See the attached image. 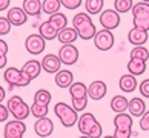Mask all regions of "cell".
<instances>
[{"label":"cell","instance_id":"obj_1","mask_svg":"<svg viewBox=\"0 0 149 138\" xmlns=\"http://www.w3.org/2000/svg\"><path fill=\"white\" fill-rule=\"evenodd\" d=\"M72 28H75L79 38H81V40H92L97 32V28L92 23V19L88 12L75 14L72 19Z\"/></svg>","mask_w":149,"mask_h":138},{"label":"cell","instance_id":"obj_2","mask_svg":"<svg viewBox=\"0 0 149 138\" xmlns=\"http://www.w3.org/2000/svg\"><path fill=\"white\" fill-rule=\"evenodd\" d=\"M77 124H79V130L81 132V135L89 138H102V132H103L102 124L95 120L92 114L89 112L83 114L77 121Z\"/></svg>","mask_w":149,"mask_h":138},{"label":"cell","instance_id":"obj_3","mask_svg":"<svg viewBox=\"0 0 149 138\" xmlns=\"http://www.w3.org/2000/svg\"><path fill=\"white\" fill-rule=\"evenodd\" d=\"M69 94L72 98V107L75 112H83L88 106V87L81 81H74L69 87Z\"/></svg>","mask_w":149,"mask_h":138},{"label":"cell","instance_id":"obj_4","mask_svg":"<svg viewBox=\"0 0 149 138\" xmlns=\"http://www.w3.org/2000/svg\"><path fill=\"white\" fill-rule=\"evenodd\" d=\"M54 114L57 115V118L65 128H72L79 121V112H75L72 106H69V104H66L63 101H60L54 106Z\"/></svg>","mask_w":149,"mask_h":138},{"label":"cell","instance_id":"obj_5","mask_svg":"<svg viewBox=\"0 0 149 138\" xmlns=\"http://www.w3.org/2000/svg\"><path fill=\"white\" fill-rule=\"evenodd\" d=\"M6 107H8V112L14 117V120L23 121V120H26L31 115V107L26 104V101L23 100V98L19 97V95L11 97L8 100Z\"/></svg>","mask_w":149,"mask_h":138},{"label":"cell","instance_id":"obj_6","mask_svg":"<svg viewBox=\"0 0 149 138\" xmlns=\"http://www.w3.org/2000/svg\"><path fill=\"white\" fill-rule=\"evenodd\" d=\"M114 126H115V132H114V138H131L134 135L132 132V117L129 114H117L114 117Z\"/></svg>","mask_w":149,"mask_h":138},{"label":"cell","instance_id":"obj_7","mask_svg":"<svg viewBox=\"0 0 149 138\" xmlns=\"http://www.w3.org/2000/svg\"><path fill=\"white\" fill-rule=\"evenodd\" d=\"M3 78L8 83L11 91H13L14 87H26L31 83L29 77H26L23 72H22V69H17V68H14V66H9V68L5 69Z\"/></svg>","mask_w":149,"mask_h":138},{"label":"cell","instance_id":"obj_8","mask_svg":"<svg viewBox=\"0 0 149 138\" xmlns=\"http://www.w3.org/2000/svg\"><path fill=\"white\" fill-rule=\"evenodd\" d=\"M94 45L98 51H109L112 46H114V34L112 31H108V29H100L95 32V35H94Z\"/></svg>","mask_w":149,"mask_h":138},{"label":"cell","instance_id":"obj_9","mask_svg":"<svg viewBox=\"0 0 149 138\" xmlns=\"http://www.w3.org/2000/svg\"><path fill=\"white\" fill-rule=\"evenodd\" d=\"M98 20H100V25L103 26V29L112 31L120 25V14L115 9H104L100 12Z\"/></svg>","mask_w":149,"mask_h":138},{"label":"cell","instance_id":"obj_10","mask_svg":"<svg viewBox=\"0 0 149 138\" xmlns=\"http://www.w3.org/2000/svg\"><path fill=\"white\" fill-rule=\"evenodd\" d=\"M26 132V126L20 120H13L6 121L3 129V138H23Z\"/></svg>","mask_w":149,"mask_h":138},{"label":"cell","instance_id":"obj_11","mask_svg":"<svg viewBox=\"0 0 149 138\" xmlns=\"http://www.w3.org/2000/svg\"><path fill=\"white\" fill-rule=\"evenodd\" d=\"M58 60L62 64H68V66H72L77 63L79 60V49H77L74 45H63L58 51Z\"/></svg>","mask_w":149,"mask_h":138},{"label":"cell","instance_id":"obj_12","mask_svg":"<svg viewBox=\"0 0 149 138\" xmlns=\"http://www.w3.org/2000/svg\"><path fill=\"white\" fill-rule=\"evenodd\" d=\"M25 48H26V51H28L29 54L38 55V54H42L43 51H45L46 40L42 38L38 34H31V35L26 37V40H25Z\"/></svg>","mask_w":149,"mask_h":138},{"label":"cell","instance_id":"obj_13","mask_svg":"<svg viewBox=\"0 0 149 138\" xmlns=\"http://www.w3.org/2000/svg\"><path fill=\"white\" fill-rule=\"evenodd\" d=\"M108 92V87H106V83L102 81V80H95L92 81L89 86H88V97L94 101H98L106 95Z\"/></svg>","mask_w":149,"mask_h":138},{"label":"cell","instance_id":"obj_14","mask_svg":"<svg viewBox=\"0 0 149 138\" xmlns=\"http://www.w3.org/2000/svg\"><path fill=\"white\" fill-rule=\"evenodd\" d=\"M5 17L9 20L11 26H22V25L26 23V20H28V15H26V12H25L22 8H19V6L9 8Z\"/></svg>","mask_w":149,"mask_h":138},{"label":"cell","instance_id":"obj_15","mask_svg":"<svg viewBox=\"0 0 149 138\" xmlns=\"http://www.w3.org/2000/svg\"><path fill=\"white\" fill-rule=\"evenodd\" d=\"M40 63H42V69L48 74H57L58 71L62 69V63H60V60L56 54L45 55Z\"/></svg>","mask_w":149,"mask_h":138},{"label":"cell","instance_id":"obj_16","mask_svg":"<svg viewBox=\"0 0 149 138\" xmlns=\"http://www.w3.org/2000/svg\"><path fill=\"white\" fill-rule=\"evenodd\" d=\"M34 130H36V134L38 137H42V138H48L49 135L54 132V123H52V120L51 118H38L36 121V124H34Z\"/></svg>","mask_w":149,"mask_h":138},{"label":"cell","instance_id":"obj_17","mask_svg":"<svg viewBox=\"0 0 149 138\" xmlns=\"http://www.w3.org/2000/svg\"><path fill=\"white\" fill-rule=\"evenodd\" d=\"M22 72L26 77H29L31 80H34L42 72V63L38 60H28V62L22 66Z\"/></svg>","mask_w":149,"mask_h":138},{"label":"cell","instance_id":"obj_18","mask_svg":"<svg viewBox=\"0 0 149 138\" xmlns=\"http://www.w3.org/2000/svg\"><path fill=\"white\" fill-rule=\"evenodd\" d=\"M54 78H56V85L58 87L66 89V87H69L74 83V74L71 72L69 69H60Z\"/></svg>","mask_w":149,"mask_h":138},{"label":"cell","instance_id":"obj_19","mask_svg":"<svg viewBox=\"0 0 149 138\" xmlns=\"http://www.w3.org/2000/svg\"><path fill=\"white\" fill-rule=\"evenodd\" d=\"M77 38H79V34H77L75 28L66 26L65 29L58 31V34H57V40L62 43V45H74V42Z\"/></svg>","mask_w":149,"mask_h":138},{"label":"cell","instance_id":"obj_20","mask_svg":"<svg viewBox=\"0 0 149 138\" xmlns=\"http://www.w3.org/2000/svg\"><path fill=\"white\" fill-rule=\"evenodd\" d=\"M128 110H129L131 117H141L146 112V104L140 97H134L128 103Z\"/></svg>","mask_w":149,"mask_h":138},{"label":"cell","instance_id":"obj_21","mask_svg":"<svg viewBox=\"0 0 149 138\" xmlns=\"http://www.w3.org/2000/svg\"><path fill=\"white\" fill-rule=\"evenodd\" d=\"M148 38H149L148 31H141V29H137V28H132L128 32V40L134 46H143L148 42Z\"/></svg>","mask_w":149,"mask_h":138},{"label":"cell","instance_id":"obj_22","mask_svg":"<svg viewBox=\"0 0 149 138\" xmlns=\"http://www.w3.org/2000/svg\"><path fill=\"white\" fill-rule=\"evenodd\" d=\"M22 9L26 12V15L40 17V12H42V0H23Z\"/></svg>","mask_w":149,"mask_h":138},{"label":"cell","instance_id":"obj_23","mask_svg":"<svg viewBox=\"0 0 149 138\" xmlns=\"http://www.w3.org/2000/svg\"><path fill=\"white\" fill-rule=\"evenodd\" d=\"M118 87L123 92H132L137 87V77L131 75V74L121 75L118 80Z\"/></svg>","mask_w":149,"mask_h":138},{"label":"cell","instance_id":"obj_24","mask_svg":"<svg viewBox=\"0 0 149 138\" xmlns=\"http://www.w3.org/2000/svg\"><path fill=\"white\" fill-rule=\"evenodd\" d=\"M57 34L58 31L54 28L49 21H43V23L38 26V35L42 38H45V40H54V38H57Z\"/></svg>","mask_w":149,"mask_h":138},{"label":"cell","instance_id":"obj_25","mask_svg":"<svg viewBox=\"0 0 149 138\" xmlns=\"http://www.w3.org/2000/svg\"><path fill=\"white\" fill-rule=\"evenodd\" d=\"M128 71H129V74L134 75V77H139L141 74H145V71H146V62L139 60V58H131L129 63H128Z\"/></svg>","mask_w":149,"mask_h":138},{"label":"cell","instance_id":"obj_26","mask_svg":"<svg viewBox=\"0 0 149 138\" xmlns=\"http://www.w3.org/2000/svg\"><path fill=\"white\" fill-rule=\"evenodd\" d=\"M128 103H129V100L126 97L115 95V97H112V100H111V109L114 110L115 114H123V112L128 110Z\"/></svg>","mask_w":149,"mask_h":138},{"label":"cell","instance_id":"obj_27","mask_svg":"<svg viewBox=\"0 0 149 138\" xmlns=\"http://www.w3.org/2000/svg\"><path fill=\"white\" fill-rule=\"evenodd\" d=\"M49 23H51L54 28H56L57 31H62L66 28V25H68V17L63 14V12H56V14H52V15H49Z\"/></svg>","mask_w":149,"mask_h":138},{"label":"cell","instance_id":"obj_28","mask_svg":"<svg viewBox=\"0 0 149 138\" xmlns=\"http://www.w3.org/2000/svg\"><path fill=\"white\" fill-rule=\"evenodd\" d=\"M60 6H62L60 0H42V11L48 15H52V14L58 12Z\"/></svg>","mask_w":149,"mask_h":138},{"label":"cell","instance_id":"obj_29","mask_svg":"<svg viewBox=\"0 0 149 138\" xmlns=\"http://www.w3.org/2000/svg\"><path fill=\"white\" fill-rule=\"evenodd\" d=\"M103 5L104 2L103 0H86L85 3V8H86V12L88 14H100L102 9H103Z\"/></svg>","mask_w":149,"mask_h":138},{"label":"cell","instance_id":"obj_30","mask_svg":"<svg viewBox=\"0 0 149 138\" xmlns=\"http://www.w3.org/2000/svg\"><path fill=\"white\" fill-rule=\"evenodd\" d=\"M31 107V115H34V117L38 120V118H45L48 117V104H40V103H32Z\"/></svg>","mask_w":149,"mask_h":138},{"label":"cell","instance_id":"obj_31","mask_svg":"<svg viewBox=\"0 0 149 138\" xmlns=\"http://www.w3.org/2000/svg\"><path fill=\"white\" fill-rule=\"evenodd\" d=\"M134 6V2L132 0H115L114 2V8L118 14H125V12H129Z\"/></svg>","mask_w":149,"mask_h":138},{"label":"cell","instance_id":"obj_32","mask_svg":"<svg viewBox=\"0 0 149 138\" xmlns=\"http://www.w3.org/2000/svg\"><path fill=\"white\" fill-rule=\"evenodd\" d=\"M131 58H139V60H143V62H148L149 51L145 46H134V49L131 51Z\"/></svg>","mask_w":149,"mask_h":138},{"label":"cell","instance_id":"obj_33","mask_svg":"<svg viewBox=\"0 0 149 138\" xmlns=\"http://www.w3.org/2000/svg\"><path fill=\"white\" fill-rule=\"evenodd\" d=\"M51 92L46 91V89H38L34 95V101L36 103H40V104H49L51 101Z\"/></svg>","mask_w":149,"mask_h":138},{"label":"cell","instance_id":"obj_34","mask_svg":"<svg viewBox=\"0 0 149 138\" xmlns=\"http://www.w3.org/2000/svg\"><path fill=\"white\" fill-rule=\"evenodd\" d=\"M134 28L141 29V31H149V15H135Z\"/></svg>","mask_w":149,"mask_h":138},{"label":"cell","instance_id":"obj_35","mask_svg":"<svg viewBox=\"0 0 149 138\" xmlns=\"http://www.w3.org/2000/svg\"><path fill=\"white\" fill-rule=\"evenodd\" d=\"M132 15H149V3H145V2H139L132 6Z\"/></svg>","mask_w":149,"mask_h":138},{"label":"cell","instance_id":"obj_36","mask_svg":"<svg viewBox=\"0 0 149 138\" xmlns=\"http://www.w3.org/2000/svg\"><path fill=\"white\" fill-rule=\"evenodd\" d=\"M11 23L6 17H0V35H6L11 31Z\"/></svg>","mask_w":149,"mask_h":138},{"label":"cell","instance_id":"obj_37","mask_svg":"<svg viewBox=\"0 0 149 138\" xmlns=\"http://www.w3.org/2000/svg\"><path fill=\"white\" fill-rule=\"evenodd\" d=\"M62 6H65L66 9H77L83 3V0H60Z\"/></svg>","mask_w":149,"mask_h":138},{"label":"cell","instance_id":"obj_38","mask_svg":"<svg viewBox=\"0 0 149 138\" xmlns=\"http://www.w3.org/2000/svg\"><path fill=\"white\" fill-rule=\"evenodd\" d=\"M140 128L141 130H149V110H146L140 117Z\"/></svg>","mask_w":149,"mask_h":138},{"label":"cell","instance_id":"obj_39","mask_svg":"<svg viewBox=\"0 0 149 138\" xmlns=\"http://www.w3.org/2000/svg\"><path fill=\"white\" fill-rule=\"evenodd\" d=\"M140 94H141L145 98H149V78L143 80V81L140 83Z\"/></svg>","mask_w":149,"mask_h":138},{"label":"cell","instance_id":"obj_40","mask_svg":"<svg viewBox=\"0 0 149 138\" xmlns=\"http://www.w3.org/2000/svg\"><path fill=\"white\" fill-rule=\"evenodd\" d=\"M9 117V112H8V107L3 106V104H0V123H3V121H6Z\"/></svg>","mask_w":149,"mask_h":138},{"label":"cell","instance_id":"obj_41","mask_svg":"<svg viewBox=\"0 0 149 138\" xmlns=\"http://www.w3.org/2000/svg\"><path fill=\"white\" fill-rule=\"evenodd\" d=\"M8 49H9L8 48V43L0 38V55H6L8 54Z\"/></svg>","mask_w":149,"mask_h":138},{"label":"cell","instance_id":"obj_42","mask_svg":"<svg viewBox=\"0 0 149 138\" xmlns=\"http://www.w3.org/2000/svg\"><path fill=\"white\" fill-rule=\"evenodd\" d=\"M11 5V0H0V12L2 11H8Z\"/></svg>","mask_w":149,"mask_h":138},{"label":"cell","instance_id":"obj_43","mask_svg":"<svg viewBox=\"0 0 149 138\" xmlns=\"http://www.w3.org/2000/svg\"><path fill=\"white\" fill-rule=\"evenodd\" d=\"M8 63V57L6 55H0V69H3Z\"/></svg>","mask_w":149,"mask_h":138},{"label":"cell","instance_id":"obj_44","mask_svg":"<svg viewBox=\"0 0 149 138\" xmlns=\"http://www.w3.org/2000/svg\"><path fill=\"white\" fill-rule=\"evenodd\" d=\"M5 97H6V91H5V87L0 86V104H2V101L5 100Z\"/></svg>","mask_w":149,"mask_h":138},{"label":"cell","instance_id":"obj_45","mask_svg":"<svg viewBox=\"0 0 149 138\" xmlns=\"http://www.w3.org/2000/svg\"><path fill=\"white\" fill-rule=\"evenodd\" d=\"M102 138H114L112 135H106V137H102Z\"/></svg>","mask_w":149,"mask_h":138},{"label":"cell","instance_id":"obj_46","mask_svg":"<svg viewBox=\"0 0 149 138\" xmlns=\"http://www.w3.org/2000/svg\"><path fill=\"white\" fill-rule=\"evenodd\" d=\"M79 138H89V137H85V135H81V137H79Z\"/></svg>","mask_w":149,"mask_h":138},{"label":"cell","instance_id":"obj_47","mask_svg":"<svg viewBox=\"0 0 149 138\" xmlns=\"http://www.w3.org/2000/svg\"><path fill=\"white\" fill-rule=\"evenodd\" d=\"M141 2H145V3H149V0H141Z\"/></svg>","mask_w":149,"mask_h":138}]
</instances>
